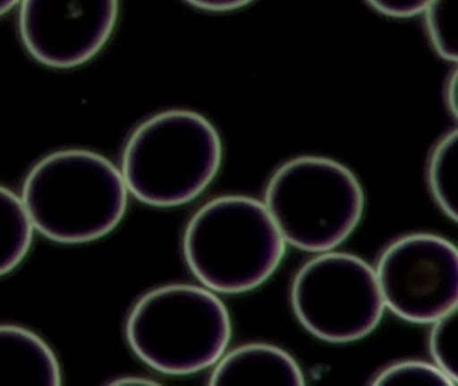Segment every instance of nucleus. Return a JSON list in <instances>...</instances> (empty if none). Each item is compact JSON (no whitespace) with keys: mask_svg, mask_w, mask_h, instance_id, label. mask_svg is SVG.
I'll list each match as a JSON object with an SVG mask.
<instances>
[{"mask_svg":"<svg viewBox=\"0 0 458 386\" xmlns=\"http://www.w3.org/2000/svg\"><path fill=\"white\" fill-rule=\"evenodd\" d=\"M112 385H132V383H139V385H155L157 383L154 380H146V378H136V377H124L119 378V380L112 381Z\"/></svg>","mask_w":458,"mask_h":386,"instance_id":"6ab92c4d","label":"nucleus"},{"mask_svg":"<svg viewBox=\"0 0 458 386\" xmlns=\"http://www.w3.org/2000/svg\"><path fill=\"white\" fill-rule=\"evenodd\" d=\"M292 305L308 331L334 343L366 337L385 310L371 265L344 252L320 255L305 263L292 286Z\"/></svg>","mask_w":458,"mask_h":386,"instance_id":"423d86ee","label":"nucleus"},{"mask_svg":"<svg viewBox=\"0 0 458 386\" xmlns=\"http://www.w3.org/2000/svg\"><path fill=\"white\" fill-rule=\"evenodd\" d=\"M183 248L187 264L208 289L240 294L275 273L285 241L264 204L246 196H221L190 220Z\"/></svg>","mask_w":458,"mask_h":386,"instance_id":"7ed1b4c3","label":"nucleus"},{"mask_svg":"<svg viewBox=\"0 0 458 386\" xmlns=\"http://www.w3.org/2000/svg\"><path fill=\"white\" fill-rule=\"evenodd\" d=\"M455 85H457V80H455V72H453L452 78H450L449 82H447V91H446V99H447V107H449L452 114H457V104H455Z\"/></svg>","mask_w":458,"mask_h":386,"instance_id":"a211bd4d","label":"nucleus"},{"mask_svg":"<svg viewBox=\"0 0 458 386\" xmlns=\"http://www.w3.org/2000/svg\"><path fill=\"white\" fill-rule=\"evenodd\" d=\"M232 322L218 297L191 284L151 290L133 306L127 340L152 369L171 375L200 372L221 359Z\"/></svg>","mask_w":458,"mask_h":386,"instance_id":"20e7f679","label":"nucleus"},{"mask_svg":"<svg viewBox=\"0 0 458 386\" xmlns=\"http://www.w3.org/2000/svg\"><path fill=\"white\" fill-rule=\"evenodd\" d=\"M265 206L284 241L321 252L339 246L353 232L363 214L364 195L347 166L304 155L275 172Z\"/></svg>","mask_w":458,"mask_h":386,"instance_id":"39448f33","label":"nucleus"},{"mask_svg":"<svg viewBox=\"0 0 458 386\" xmlns=\"http://www.w3.org/2000/svg\"><path fill=\"white\" fill-rule=\"evenodd\" d=\"M33 228L22 198L0 185V276L25 259L33 243Z\"/></svg>","mask_w":458,"mask_h":386,"instance_id":"9b49d317","label":"nucleus"},{"mask_svg":"<svg viewBox=\"0 0 458 386\" xmlns=\"http://www.w3.org/2000/svg\"><path fill=\"white\" fill-rule=\"evenodd\" d=\"M21 0H0V16L6 15Z\"/></svg>","mask_w":458,"mask_h":386,"instance_id":"aec40b11","label":"nucleus"},{"mask_svg":"<svg viewBox=\"0 0 458 386\" xmlns=\"http://www.w3.org/2000/svg\"><path fill=\"white\" fill-rule=\"evenodd\" d=\"M305 385L297 362L283 348L250 343L230 351L211 373L210 385Z\"/></svg>","mask_w":458,"mask_h":386,"instance_id":"9d476101","label":"nucleus"},{"mask_svg":"<svg viewBox=\"0 0 458 386\" xmlns=\"http://www.w3.org/2000/svg\"><path fill=\"white\" fill-rule=\"evenodd\" d=\"M60 362L41 337L15 324H0V385L60 386Z\"/></svg>","mask_w":458,"mask_h":386,"instance_id":"1a4fd4ad","label":"nucleus"},{"mask_svg":"<svg viewBox=\"0 0 458 386\" xmlns=\"http://www.w3.org/2000/svg\"><path fill=\"white\" fill-rule=\"evenodd\" d=\"M375 386H454L455 382L438 366L420 361H403L383 369Z\"/></svg>","mask_w":458,"mask_h":386,"instance_id":"4468645a","label":"nucleus"},{"mask_svg":"<svg viewBox=\"0 0 458 386\" xmlns=\"http://www.w3.org/2000/svg\"><path fill=\"white\" fill-rule=\"evenodd\" d=\"M430 332L431 356L437 366L449 375L455 383L458 381V321L457 307L433 322Z\"/></svg>","mask_w":458,"mask_h":386,"instance_id":"2eb2a0df","label":"nucleus"},{"mask_svg":"<svg viewBox=\"0 0 458 386\" xmlns=\"http://www.w3.org/2000/svg\"><path fill=\"white\" fill-rule=\"evenodd\" d=\"M423 11L428 38L438 55L457 61L458 0H430Z\"/></svg>","mask_w":458,"mask_h":386,"instance_id":"ddd939ff","label":"nucleus"},{"mask_svg":"<svg viewBox=\"0 0 458 386\" xmlns=\"http://www.w3.org/2000/svg\"><path fill=\"white\" fill-rule=\"evenodd\" d=\"M117 18L119 0H22L21 39L39 63L73 69L103 50Z\"/></svg>","mask_w":458,"mask_h":386,"instance_id":"6e6552de","label":"nucleus"},{"mask_svg":"<svg viewBox=\"0 0 458 386\" xmlns=\"http://www.w3.org/2000/svg\"><path fill=\"white\" fill-rule=\"evenodd\" d=\"M375 275L385 306L404 321L433 323L457 307V248L441 236L398 239L383 252Z\"/></svg>","mask_w":458,"mask_h":386,"instance_id":"0eeeda50","label":"nucleus"},{"mask_svg":"<svg viewBox=\"0 0 458 386\" xmlns=\"http://www.w3.org/2000/svg\"><path fill=\"white\" fill-rule=\"evenodd\" d=\"M186 2L200 10L226 13V11L245 7L253 0H186Z\"/></svg>","mask_w":458,"mask_h":386,"instance_id":"f3484780","label":"nucleus"},{"mask_svg":"<svg viewBox=\"0 0 458 386\" xmlns=\"http://www.w3.org/2000/svg\"><path fill=\"white\" fill-rule=\"evenodd\" d=\"M375 10L391 18H410L425 10L430 0H367Z\"/></svg>","mask_w":458,"mask_h":386,"instance_id":"dca6fc26","label":"nucleus"},{"mask_svg":"<svg viewBox=\"0 0 458 386\" xmlns=\"http://www.w3.org/2000/svg\"><path fill=\"white\" fill-rule=\"evenodd\" d=\"M222 142L213 123L190 110L152 115L135 129L123 153L125 187L141 203L178 206L213 181Z\"/></svg>","mask_w":458,"mask_h":386,"instance_id":"f03ea898","label":"nucleus"},{"mask_svg":"<svg viewBox=\"0 0 458 386\" xmlns=\"http://www.w3.org/2000/svg\"><path fill=\"white\" fill-rule=\"evenodd\" d=\"M22 203L33 227L50 240L88 243L119 225L127 211L128 189L122 172L104 155L60 150L29 172Z\"/></svg>","mask_w":458,"mask_h":386,"instance_id":"f257e3e1","label":"nucleus"},{"mask_svg":"<svg viewBox=\"0 0 458 386\" xmlns=\"http://www.w3.org/2000/svg\"><path fill=\"white\" fill-rule=\"evenodd\" d=\"M457 130L447 133L428 161V185L439 208L453 222L457 220L458 155Z\"/></svg>","mask_w":458,"mask_h":386,"instance_id":"f8f14e48","label":"nucleus"}]
</instances>
